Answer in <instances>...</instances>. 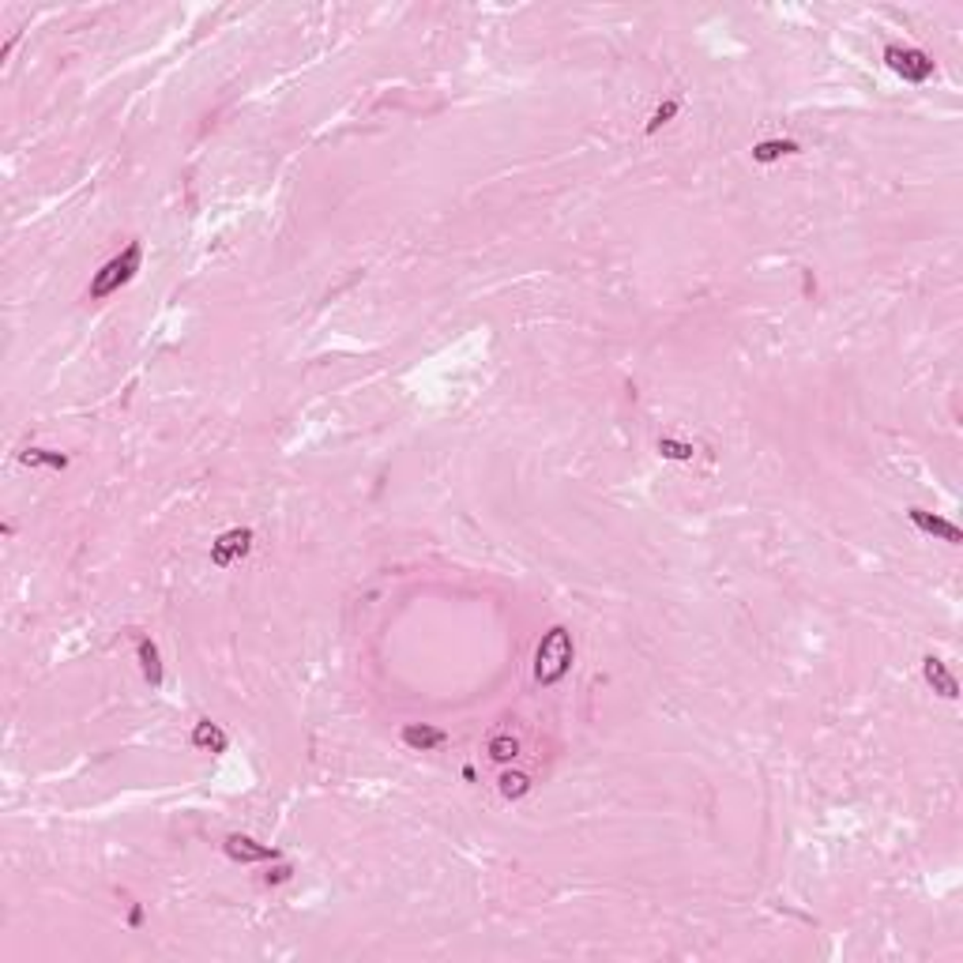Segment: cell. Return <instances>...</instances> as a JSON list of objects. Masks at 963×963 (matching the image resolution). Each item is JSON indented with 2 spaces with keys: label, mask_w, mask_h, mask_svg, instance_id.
<instances>
[{
  "label": "cell",
  "mask_w": 963,
  "mask_h": 963,
  "mask_svg": "<svg viewBox=\"0 0 963 963\" xmlns=\"http://www.w3.org/2000/svg\"><path fill=\"white\" fill-rule=\"evenodd\" d=\"M223 851H226L233 861H241V866H257V861H279V858H282V851H279V847H267V843H257L252 836H226Z\"/></svg>",
  "instance_id": "5b68a950"
},
{
  "label": "cell",
  "mask_w": 963,
  "mask_h": 963,
  "mask_svg": "<svg viewBox=\"0 0 963 963\" xmlns=\"http://www.w3.org/2000/svg\"><path fill=\"white\" fill-rule=\"evenodd\" d=\"M128 922H132V926H140V922H143V907H132V915H128Z\"/></svg>",
  "instance_id": "ac0fdd59"
},
{
  "label": "cell",
  "mask_w": 963,
  "mask_h": 963,
  "mask_svg": "<svg viewBox=\"0 0 963 963\" xmlns=\"http://www.w3.org/2000/svg\"><path fill=\"white\" fill-rule=\"evenodd\" d=\"M885 64L903 83H926L929 76H934V61L915 45H885Z\"/></svg>",
  "instance_id": "3957f363"
},
{
  "label": "cell",
  "mask_w": 963,
  "mask_h": 963,
  "mask_svg": "<svg viewBox=\"0 0 963 963\" xmlns=\"http://www.w3.org/2000/svg\"><path fill=\"white\" fill-rule=\"evenodd\" d=\"M249 550H252V531L249 527H230L211 543V565L215 568H230V565H238L241 557H249Z\"/></svg>",
  "instance_id": "277c9868"
},
{
  "label": "cell",
  "mask_w": 963,
  "mask_h": 963,
  "mask_svg": "<svg viewBox=\"0 0 963 963\" xmlns=\"http://www.w3.org/2000/svg\"><path fill=\"white\" fill-rule=\"evenodd\" d=\"M489 756L497 760V764H509V760L519 756V741L512 734H497V738H489Z\"/></svg>",
  "instance_id": "5bb4252c"
},
{
  "label": "cell",
  "mask_w": 963,
  "mask_h": 963,
  "mask_svg": "<svg viewBox=\"0 0 963 963\" xmlns=\"http://www.w3.org/2000/svg\"><path fill=\"white\" fill-rule=\"evenodd\" d=\"M798 143L794 140H760L756 147H753V162H760V166H768V162H779L783 155H798Z\"/></svg>",
  "instance_id": "8fae6325"
},
{
  "label": "cell",
  "mask_w": 963,
  "mask_h": 963,
  "mask_svg": "<svg viewBox=\"0 0 963 963\" xmlns=\"http://www.w3.org/2000/svg\"><path fill=\"white\" fill-rule=\"evenodd\" d=\"M192 749H204V753H226V749H230V734H226L218 722H211V719H200V722L192 726Z\"/></svg>",
  "instance_id": "9c48e42d"
},
{
  "label": "cell",
  "mask_w": 963,
  "mask_h": 963,
  "mask_svg": "<svg viewBox=\"0 0 963 963\" xmlns=\"http://www.w3.org/2000/svg\"><path fill=\"white\" fill-rule=\"evenodd\" d=\"M140 267H143V245L140 241H128L113 260L102 264V272H94V279L87 286V298L91 301H106L110 294H117L121 286H128L132 279H136Z\"/></svg>",
  "instance_id": "7a4b0ae2"
},
{
  "label": "cell",
  "mask_w": 963,
  "mask_h": 963,
  "mask_svg": "<svg viewBox=\"0 0 963 963\" xmlns=\"http://www.w3.org/2000/svg\"><path fill=\"white\" fill-rule=\"evenodd\" d=\"M910 523L922 531V535H934L941 538V543H949V546H959L963 543V531L956 527L952 519H944V516H934V512H926V509H907Z\"/></svg>",
  "instance_id": "8992f818"
},
{
  "label": "cell",
  "mask_w": 963,
  "mask_h": 963,
  "mask_svg": "<svg viewBox=\"0 0 963 963\" xmlns=\"http://www.w3.org/2000/svg\"><path fill=\"white\" fill-rule=\"evenodd\" d=\"M572 658H576V644H572V632L565 624H553V629L543 632L535 648V681L538 685H557L568 678Z\"/></svg>",
  "instance_id": "6da1fadb"
},
{
  "label": "cell",
  "mask_w": 963,
  "mask_h": 963,
  "mask_svg": "<svg viewBox=\"0 0 963 963\" xmlns=\"http://www.w3.org/2000/svg\"><path fill=\"white\" fill-rule=\"evenodd\" d=\"M501 794H504L509 802H519L523 794H531V779H527L523 771H504V775H501Z\"/></svg>",
  "instance_id": "9a60e30c"
},
{
  "label": "cell",
  "mask_w": 963,
  "mask_h": 963,
  "mask_svg": "<svg viewBox=\"0 0 963 963\" xmlns=\"http://www.w3.org/2000/svg\"><path fill=\"white\" fill-rule=\"evenodd\" d=\"M922 673H926V681L934 685L937 697H944V700H956V697H959V685H956V678H952V670L944 666V658L926 655V658H922Z\"/></svg>",
  "instance_id": "52a82bcc"
},
{
  "label": "cell",
  "mask_w": 963,
  "mask_h": 963,
  "mask_svg": "<svg viewBox=\"0 0 963 963\" xmlns=\"http://www.w3.org/2000/svg\"><path fill=\"white\" fill-rule=\"evenodd\" d=\"M290 877H294V869L286 866V861H279L275 869H267V873H264V885H282V881H290Z\"/></svg>",
  "instance_id": "e0dca14e"
},
{
  "label": "cell",
  "mask_w": 963,
  "mask_h": 963,
  "mask_svg": "<svg viewBox=\"0 0 963 963\" xmlns=\"http://www.w3.org/2000/svg\"><path fill=\"white\" fill-rule=\"evenodd\" d=\"M448 734L441 730V726H426V722H411V726H403V746L414 749V753H426V749H437V746H445Z\"/></svg>",
  "instance_id": "ba28073f"
},
{
  "label": "cell",
  "mask_w": 963,
  "mask_h": 963,
  "mask_svg": "<svg viewBox=\"0 0 963 963\" xmlns=\"http://www.w3.org/2000/svg\"><path fill=\"white\" fill-rule=\"evenodd\" d=\"M673 113H678V102H663V106H658V110L651 113V121H648V132H658V128H663V125L670 121Z\"/></svg>",
  "instance_id": "2e32d148"
},
{
  "label": "cell",
  "mask_w": 963,
  "mask_h": 963,
  "mask_svg": "<svg viewBox=\"0 0 963 963\" xmlns=\"http://www.w3.org/2000/svg\"><path fill=\"white\" fill-rule=\"evenodd\" d=\"M136 655H140V670H143V678L151 689H159L162 685V655H159V644L151 636H140V644H136Z\"/></svg>",
  "instance_id": "30bf717a"
},
{
  "label": "cell",
  "mask_w": 963,
  "mask_h": 963,
  "mask_svg": "<svg viewBox=\"0 0 963 963\" xmlns=\"http://www.w3.org/2000/svg\"><path fill=\"white\" fill-rule=\"evenodd\" d=\"M658 455L663 460H673V463H685L697 455V448H692L689 441H673V437H658Z\"/></svg>",
  "instance_id": "4fadbf2b"
},
{
  "label": "cell",
  "mask_w": 963,
  "mask_h": 963,
  "mask_svg": "<svg viewBox=\"0 0 963 963\" xmlns=\"http://www.w3.org/2000/svg\"><path fill=\"white\" fill-rule=\"evenodd\" d=\"M20 463H27V467H53V470H64V467H69V455H64V452H49V448H23V452H20Z\"/></svg>",
  "instance_id": "7c38bea8"
}]
</instances>
